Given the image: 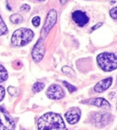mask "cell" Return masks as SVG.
<instances>
[{"label": "cell", "mask_w": 117, "mask_h": 130, "mask_svg": "<svg viewBox=\"0 0 117 130\" xmlns=\"http://www.w3.org/2000/svg\"><path fill=\"white\" fill-rule=\"evenodd\" d=\"M38 130H68L60 115L47 112L43 115L37 122Z\"/></svg>", "instance_id": "6da1fadb"}, {"label": "cell", "mask_w": 117, "mask_h": 130, "mask_svg": "<svg viewBox=\"0 0 117 130\" xmlns=\"http://www.w3.org/2000/svg\"><path fill=\"white\" fill-rule=\"evenodd\" d=\"M97 61L99 67L106 72H110L116 69L117 60L115 53L104 52L100 54L97 57Z\"/></svg>", "instance_id": "7a4b0ae2"}, {"label": "cell", "mask_w": 117, "mask_h": 130, "mask_svg": "<svg viewBox=\"0 0 117 130\" xmlns=\"http://www.w3.org/2000/svg\"><path fill=\"white\" fill-rule=\"evenodd\" d=\"M34 38V32L31 29L19 28L16 30L12 37V43L17 47H21L27 44Z\"/></svg>", "instance_id": "3957f363"}, {"label": "cell", "mask_w": 117, "mask_h": 130, "mask_svg": "<svg viewBox=\"0 0 117 130\" xmlns=\"http://www.w3.org/2000/svg\"><path fill=\"white\" fill-rule=\"evenodd\" d=\"M15 121L7 110L0 106V130H14Z\"/></svg>", "instance_id": "277c9868"}, {"label": "cell", "mask_w": 117, "mask_h": 130, "mask_svg": "<svg viewBox=\"0 0 117 130\" xmlns=\"http://www.w3.org/2000/svg\"><path fill=\"white\" fill-rule=\"evenodd\" d=\"M56 19H57V13L55 9H51L46 17L45 24L43 27L41 34L43 35V37H46L47 35V34L49 33V31H50V29L53 27V25L55 24L56 22Z\"/></svg>", "instance_id": "5b68a950"}, {"label": "cell", "mask_w": 117, "mask_h": 130, "mask_svg": "<svg viewBox=\"0 0 117 130\" xmlns=\"http://www.w3.org/2000/svg\"><path fill=\"white\" fill-rule=\"evenodd\" d=\"M45 54V44L43 38H40L32 50V57L36 63H39Z\"/></svg>", "instance_id": "8992f818"}, {"label": "cell", "mask_w": 117, "mask_h": 130, "mask_svg": "<svg viewBox=\"0 0 117 130\" xmlns=\"http://www.w3.org/2000/svg\"><path fill=\"white\" fill-rule=\"evenodd\" d=\"M46 95L51 100H61L65 96V92L60 85L52 84L48 88Z\"/></svg>", "instance_id": "52a82bcc"}, {"label": "cell", "mask_w": 117, "mask_h": 130, "mask_svg": "<svg viewBox=\"0 0 117 130\" xmlns=\"http://www.w3.org/2000/svg\"><path fill=\"white\" fill-rule=\"evenodd\" d=\"M66 119L69 124L77 123L81 118V110L77 107H72L65 114Z\"/></svg>", "instance_id": "ba28073f"}, {"label": "cell", "mask_w": 117, "mask_h": 130, "mask_svg": "<svg viewBox=\"0 0 117 130\" xmlns=\"http://www.w3.org/2000/svg\"><path fill=\"white\" fill-rule=\"evenodd\" d=\"M72 19L79 26H84L89 22V18L87 14L82 11L78 10L72 13Z\"/></svg>", "instance_id": "9c48e42d"}, {"label": "cell", "mask_w": 117, "mask_h": 130, "mask_svg": "<svg viewBox=\"0 0 117 130\" xmlns=\"http://www.w3.org/2000/svg\"><path fill=\"white\" fill-rule=\"evenodd\" d=\"M109 116H110L108 115L107 113L96 112L94 113V115L92 116V122L94 124L98 125L99 126H103L107 123H109Z\"/></svg>", "instance_id": "30bf717a"}, {"label": "cell", "mask_w": 117, "mask_h": 130, "mask_svg": "<svg viewBox=\"0 0 117 130\" xmlns=\"http://www.w3.org/2000/svg\"><path fill=\"white\" fill-rule=\"evenodd\" d=\"M82 103H87V104H91V105H94L96 106L99 108H102V109H109L110 108V104L108 103L107 100H106L103 98H94V99H91L88 100H85L84 102L83 101Z\"/></svg>", "instance_id": "8fae6325"}, {"label": "cell", "mask_w": 117, "mask_h": 130, "mask_svg": "<svg viewBox=\"0 0 117 130\" xmlns=\"http://www.w3.org/2000/svg\"><path fill=\"white\" fill-rule=\"evenodd\" d=\"M112 77H108L106 78L100 82H98L95 87H94V91L97 93H102L106 90L112 84Z\"/></svg>", "instance_id": "7c38bea8"}, {"label": "cell", "mask_w": 117, "mask_h": 130, "mask_svg": "<svg viewBox=\"0 0 117 130\" xmlns=\"http://www.w3.org/2000/svg\"><path fill=\"white\" fill-rule=\"evenodd\" d=\"M8 78V72L6 69L0 64V83L6 80Z\"/></svg>", "instance_id": "4fadbf2b"}, {"label": "cell", "mask_w": 117, "mask_h": 130, "mask_svg": "<svg viewBox=\"0 0 117 130\" xmlns=\"http://www.w3.org/2000/svg\"><path fill=\"white\" fill-rule=\"evenodd\" d=\"M10 20L12 23H14L15 25H18L23 22V17L19 14H13L10 17Z\"/></svg>", "instance_id": "5bb4252c"}, {"label": "cell", "mask_w": 117, "mask_h": 130, "mask_svg": "<svg viewBox=\"0 0 117 130\" xmlns=\"http://www.w3.org/2000/svg\"><path fill=\"white\" fill-rule=\"evenodd\" d=\"M44 87H45V84L43 83L37 82V83H35L34 84V86L32 87V90H33L34 93H39L41 90H43Z\"/></svg>", "instance_id": "9a60e30c"}, {"label": "cell", "mask_w": 117, "mask_h": 130, "mask_svg": "<svg viewBox=\"0 0 117 130\" xmlns=\"http://www.w3.org/2000/svg\"><path fill=\"white\" fill-rule=\"evenodd\" d=\"M8 32V28L5 22H3L1 15H0V36L6 35Z\"/></svg>", "instance_id": "2e32d148"}, {"label": "cell", "mask_w": 117, "mask_h": 130, "mask_svg": "<svg viewBox=\"0 0 117 130\" xmlns=\"http://www.w3.org/2000/svg\"><path fill=\"white\" fill-rule=\"evenodd\" d=\"M63 71L64 74H67V75H69V76H75V71L73 69H72L71 68L68 67V66H66V67H63Z\"/></svg>", "instance_id": "e0dca14e"}, {"label": "cell", "mask_w": 117, "mask_h": 130, "mask_svg": "<svg viewBox=\"0 0 117 130\" xmlns=\"http://www.w3.org/2000/svg\"><path fill=\"white\" fill-rule=\"evenodd\" d=\"M63 84L65 85V87L67 88V90L69 91V93H73V92H75L77 90V88L74 86H72V84H70L69 83L66 82V81H63Z\"/></svg>", "instance_id": "ac0fdd59"}, {"label": "cell", "mask_w": 117, "mask_h": 130, "mask_svg": "<svg viewBox=\"0 0 117 130\" xmlns=\"http://www.w3.org/2000/svg\"><path fill=\"white\" fill-rule=\"evenodd\" d=\"M32 24L35 27H38L40 24V18L39 16H35L32 19Z\"/></svg>", "instance_id": "d6986e66"}, {"label": "cell", "mask_w": 117, "mask_h": 130, "mask_svg": "<svg viewBox=\"0 0 117 130\" xmlns=\"http://www.w3.org/2000/svg\"><path fill=\"white\" fill-rule=\"evenodd\" d=\"M8 92L9 93V94H11L12 96H17L18 94V90L15 87H9L8 88Z\"/></svg>", "instance_id": "ffe728a7"}, {"label": "cell", "mask_w": 117, "mask_h": 130, "mask_svg": "<svg viewBox=\"0 0 117 130\" xmlns=\"http://www.w3.org/2000/svg\"><path fill=\"white\" fill-rule=\"evenodd\" d=\"M5 94H6L5 88L3 87H2V86H0V102H1L4 99Z\"/></svg>", "instance_id": "44dd1931"}, {"label": "cell", "mask_w": 117, "mask_h": 130, "mask_svg": "<svg viewBox=\"0 0 117 130\" xmlns=\"http://www.w3.org/2000/svg\"><path fill=\"white\" fill-rule=\"evenodd\" d=\"M110 15L112 19L116 20V7H114L110 10Z\"/></svg>", "instance_id": "7402d4cb"}, {"label": "cell", "mask_w": 117, "mask_h": 130, "mask_svg": "<svg viewBox=\"0 0 117 130\" xmlns=\"http://www.w3.org/2000/svg\"><path fill=\"white\" fill-rule=\"evenodd\" d=\"M31 9V7L30 6H28L27 4H24L21 7V11H25V12H27Z\"/></svg>", "instance_id": "603a6c76"}, {"label": "cell", "mask_w": 117, "mask_h": 130, "mask_svg": "<svg viewBox=\"0 0 117 130\" xmlns=\"http://www.w3.org/2000/svg\"><path fill=\"white\" fill-rule=\"evenodd\" d=\"M102 25H103V23H102V22H99V23H97V25H95V26L92 27V31H94V30L97 29V28H99V27H100V26H102Z\"/></svg>", "instance_id": "cb8c5ba5"}, {"label": "cell", "mask_w": 117, "mask_h": 130, "mask_svg": "<svg viewBox=\"0 0 117 130\" xmlns=\"http://www.w3.org/2000/svg\"><path fill=\"white\" fill-rule=\"evenodd\" d=\"M66 1H67V0H60V2H61V3H62L63 5Z\"/></svg>", "instance_id": "d4e9b609"}, {"label": "cell", "mask_w": 117, "mask_h": 130, "mask_svg": "<svg viewBox=\"0 0 117 130\" xmlns=\"http://www.w3.org/2000/svg\"><path fill=\"white\" fill-rule=\"evenodd\" d=\"M37 1H44V0H37Z\"/></svg>", "instance_id": "484cf974"}]
</instances>
